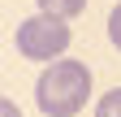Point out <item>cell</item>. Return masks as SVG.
<instances>
[{
    "mask_svg": "<svg viewBox=\"0 0 121 117\" xmlns=\"http://www.w3.org/2000/svg\"><path fill=\"white\" fill-rule=\"evenodd\" d=\"M108 39H112V48L121 52V4L108 13Z\"/></svg>",
    "mask_w": 121,
    "mask_h": 117,
    "instance_id": "5b68a950",
    "label": "cell"
},
{
    "mask_svg": "<svg viewBox=\"0 0 121 117\" xmlns=\"http://www.w3.org/2000/svg\"><path fill=\"white\" fill-rule=\"evenodd\" d=\"M91 95V65L86 61H69V56H56L48 61V69L35 82V104L43 117H73L86 108Z\"/></svg>",
    "mask_w": 121,
    "mask_h": 117,
    "instance_id": "6da1fadb",
    "label": "cell"
},
{
    "mask_svg": "<svg viewBox=\"0 0 121 117\" xmlns=\"http://www.w3.org/2000/svg\"><path fill=\"white\" fill-rule=\"evenodd\" d=\"M13 43H17V56H26V61H56L69 48V26H65V18L35 13V18L17 22Z\"/></svg>",
    "mask_w": 121,
    "mask_h": 117,
    "instance_id": "7a4b0ae2",
    "label": "cell"
},
{
    "mask_svg": "<svg viewBox=\"0 0 121 117\" xmlns=\"http://www.w3.org/2000/svg\"><path fill=\"white\" fill-rule=\"evenodd\" d=\"M39 4V13H52V18H78V13L86 9V0H35Z\"/></svg>",
    "mask_w": 121,
    "mask_h": 117,
    "instance_id": "3957f363",
    "label": "cell"
},
{
    "mask_svg": "<svg viewBox=\"0 0 121 117\" xmlns=\"http://www.w3.org/2000/svg\"><path fill=\"white\" fill-rule=\"evenodd\" d=\"M0 117H22V108L13 104V100H4V95H0Z\"/></svg>",
    "mask_w": 121,
    "mask_h": 117,
    "instance_id": "8992f818",
    "label": "cell"
},
{
    "mask_svg": "<svg viewBox=\"0 0 121 117\" xmlns=\"http://www.w3.org/2000/svg\"><path fill=\"white\" fill-rule=\"evenodd\" d=\"M95 117H121V87H112L108 95H99V104H95Z\"/></svg>",
    "mask_w": 121,
    "mask_h": 117,
    "instance_id": "277c9868",
    "label": "cell"
}]
</instances>
